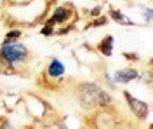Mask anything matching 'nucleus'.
Masks as SVG:
<instances>
[{"label": "nucleus", "mask_w": 153, "mask_h": 129, "mask_svg": "<svg viewBox=\"0 0 153 129\" xmlns=\"http://www.w3.org/2000/svg\"><path fill=\"white\" fill-rule=\"evenodd\" d=\"M110 18H113V19L117 21V23H120V25H124V21L127 19L124 14H122L120 10H117V9H110Z\"/></svg>", "instance_id": "obj_10"}, {"label": "nucleus", "mask_w": 153, "mask_h": 129, "mask_svg": "<svg viewBox=\"0 0 153 129\" xmlns=\"http://www.w3.org/2000/svg\"><path fill=\"white\" fill-rule=\"evenodd\" d=\"M65 72H66V68H65V65H63V61L57 60V58H52L51 60V63L47 65V70H45V73H47V77H51V79H61L63 75H65Z\"/></svg>", "instance_id": "obj_5"}, {"label": "nucleus", "mask_w": 153, "mask_h": 129, "mask_svg": "<svg viewBox=\"0 0 153 129\" xmlns=\"http://www.w3.org/2000/svg\"><path fill=\"white\" fill-rule=\"evenodd\" d=\"M70 16H71L70 9H66V7H56V9H54V14H52V18H49V19L45 21V25H47V26L61 25V23H65V21L70 19Z\"/></svg>", "instance_id": "obj_6"}, {"label": "nucleus", "mask_w": 153, "mask_h": 129, "mask_svg": "<svg viewBox=\"0 0 153 129\" xmlns=\"http://www.w3.org/2000/svg\"><path fill=\"white\" fill-rule=\"evenodd\" d=\"M87 14H91L92 18L99 16V14H101V5H96V7H92V10H87Z\"/></svg>", "instance_id": "obj_12"}, {"label": "nucleus", "mask_w": 153, "mask_h": 129, "mask_svg": "<svg viewBox=\"0 0 153 129\" xmlns=\"http://www.w3.org/2000/svg\"><path fill=\"white\" fill-rule=\"evenodd\" d=\"M75 96L82 108H108L113 105L111 96L105 89H101L97 84H92V82L80 84L75 91Z\"/></svg>", "instance_id": "obj_1"}, {"label": "nucleus", "mask_w": 153, "mask_h": 129, "mask_svg": "<svg viewBox=\"0 0 153 129\" xmlns=\"http://www.w3.org/2000/svg\"><path fill=\"white\" fill-rule=\"evenodd\" d=\"M19 37H21V30H10L7 31L5 39L2 40V44H12V42H18Z\"/></svg>", "instance_id": "obj_8"}, {"label": "nucleus", "mask_w": 153, "mask_h": 129, "mask_svg": "<svg viewBox=\"0 0 153 129\" xmlns=\"http://www.w3.org/2000/svg\"><path fill=\"white\" fill-rule=\"evenodd\" d=\"M106 25H108V18L103 16V14H99V16H96L94 21H92L87 28H97V26H106Z\"/></svg>", "instance_id": "obj_9"}, {"label": "nucleus", "mask_w": 153, "mask_h": 129, "mask_svg": "<svg viewBox=\"0 0 153 129\" xmlns=\"http://www.w3.org/2000/svg\"><path fill=\"white\" fill-rule=\"evenodd\" d=\"M113 44H115L113 35H106L103 40H99V44H97V51H99L103 56L110 58V56L113 54Z\"/></svg>", "instance_id": "obj_7"}, {"label": "nucleus", "mask_w": 153, "mask_h": 129, "mask_svg": "<svg viewBox=\"0 0 153 129\" xmlns=\"http://www.w3.org/2000/svg\"><path fill=\"white\" fill-rule=\"evenodd\" d=\"M144 18H146V23H152V9L150 7L144 9Z\"/></svg>", "instance_id": "obj_13"}, {"label": "nucleus", "mask_w": 153, "mask_h": 129, "mask_svg": "<svg viewBox=\"0 0 153 129\" xmlns=\"http://www.w3.org/2000/svg\"><path fill=\"white\" fill-rule=\"evenodd\" d=\"M136 79H139V72L136 68H132V66L117 70L113 75V82H117V84H129V82H132Z\"/></svg>", "instance_id": "obj_4"}, {"label": "nucleus", "mask_w": 153, "mask_h": 129, "mask_svg": "<svg viewBox=\"0 0 153 129\" xmlns=\"http://www.w3.org/2000/svg\"><path fill=\"white\" fill-rule=\"evenodd\" d=\"M124 58H125V60H131V61H136V60H137V54H129V52H124Z\"/></svg>", "instance_id": "obj_14"}, {"label": "nucleus", "mask_w": 153, "mask_h": 129, "mask_svg": "<svg viewBox=\"0 0 153 129\" xmlns=\"http://www.w3.org/2000/svg\"><path fill=\"white\" fill-rule=\"evenodd\" d=\"M30 56V51L21 42L2 44L0 47V65L4 68H16L18 65L25 63Z\"/></svg>", "instance_id": "obj_2"}, {"label": "nucleus", "mask_w": 153, "mask_h": 129, "mask_svg": "<svg viewBox=\"0 0 153 129\" xmlns=\"http://www.w3.org/2000/svg\"><path fill=\"white\" fill-rule=\"evenodd\" d=\"M0 23H2V18H0Z\"/></svg>", "instance_id": "obj_15"}, {"label": "nucleus", "mask_w": 153, "mask_h": 129, "mask_svg": "<svg viewBox=\"0 0 153 129\" xmlns=\"http://www.w3.org/2000/svg\"><path fill=\"white\" fill-rule=\"evenodd\" d=\"M40 33H42L44 37H51V35H54V26H47V25H44V28L40 30Z\"/></svg>", "instance_id": "obj_11"}, {"label": "nucleus", "mask_w": 153, "mask_h": 129, "mask_svg": "<svg viewBox=\"0 0 153 129\" xmlns=\"http://www.w3.org/2000/svg\"><path fill=\"white\" fill-rule=\"evenodd\" d=\"M124 98H125V101H127V107H129V110L134 113V117H136V119L141 120V122L148 119V113H150V105H148L146 101H141V99L134 98L129 91H124Z\"/></svg>", "instance_id": "obj_3"}]
</instances>
